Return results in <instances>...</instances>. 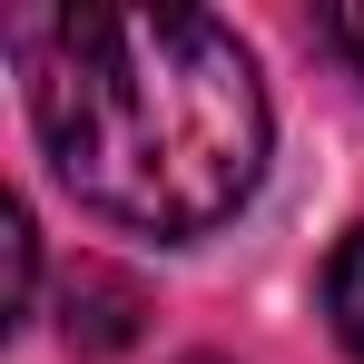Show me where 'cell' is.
Wrapping results in <instances>:
<instances>
[{
    "label": "cell",
    "instance_id": "obj_2",
    "mask_svg": "<svg viewBox=\"0 0 364 364\" xmlns=\"http://www.w3.org/2000/svg\"><path fill=\"white\" fill-rule=\"evenodd\" d=\"M128 335H138V286L109 276V266H79L69 276V345L79 355H119Z\"/></svg>",
    "mask_w": 364,
    "mask_h": 364
},
{
    "label": "cell",
    "instance_id": "obj_1",
    "mask_svg": "<svg viewBox=\"0 0 364 364\" xmlns=\"http://www.w3.org/2000/svg\"><path fill=\"white\" fill-rule=\"evenodd\" d=\"M60 187L138 237H207L266 178V89L207 10H50L20 30Z\"/></svg>",
    "mask_w": 364,
    "mask_h": 364
},
{
    "label": "cell",
    "instance_id": "obj_3",
    "mask_svg": "<svg viewBox=\"0 0 364 364\" xmlns=\"http://www.w3.org/2000/svg\"><path fill=\"white\" fill-rule=\"evenodd\" d=\"M325 315H335L345 355H364V227L335 246V266H325Z\"/></svg>",
    "mask_w": 364,
    "mask_h": 364
},
{
    "label": "cell",
    "instance_id": "obj_4",
    "mask_svg": "<svg viewBox=\"0 0 364 364\" xmlns=\"http://www.w3.org/2000/svg\"><path fill=\"white\" fill-rule=\"evenodd\" d=\"M315 40L335 50V60L364 79V0H335V10H315Z\"/></svg>",
    "mask_w": 364,
    "mask_h": 364
}]
</instances>
